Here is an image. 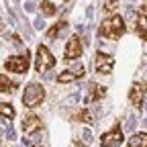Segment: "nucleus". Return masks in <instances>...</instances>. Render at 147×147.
<instances>
[{
	"label": "nucleus",
	"mask_w": 147,
	"mask_h": 147,
	"mask_svg": "<svg viewBox=\"0 0 147 147\" xmlns=\"http://www.w3.org/2000/svg\"><path fill=\"white\" fill-rule=\"evenodd\" d=\"M125 31H127L125 21L119 14H113L110 18H106V21L98 27V35L102 37V39H113V41L121 39V37L125 35Z\"/></svg>",
	"instance_id": "1"
},
{
	"label": "nucleus",
	"mask_w": 147,
	"mask_h": 147,
	"mask_svg": "<svg viewBox=\"0 0 147 147\" xmlns=\"http://www.w3.org/2000/svg\"><path fill=\"white\" fill-rule=\"evenodd\" d=\"M43 100H45V88L41 84H37V82H31L25 88V92H23V104L27 108H35V106H39Z\"/></svg>",
	"instance_id": "2"
},
{
	"label": "nucleus",
	"mask_w": 147,
	"mask_h": 147,
	"mask_svg": "<svg viewBox=\"0 0 147 147\" xmlns=\"http://www.w3.org/2000/svg\"><path fill=\"white\" fill-rule=\"evenodd\" d=\"M31 65V53L25 51V55H12V57H8L4 61V67L12 74H27Z\"/></svg>",
	"instance_id": "3"
},
{
	"label": "nucleus",
	"mask_w": 147,
	"mask_h": 147,
	"mask_svg": "<svg viewBox=\"0 0 147 147\" xmlns=\"http://www.w3.org/2000/svg\"><path fill=\"white\" fill-rule=\"evenodd\" d=\"M55 65V57H53V53L45 47V45H39L37 47V57H35V69L43 74L47 69H51Z\"/></svg>",
	"instance_id": "4"
},
{
	"label": "nucleus",
	"mask_w": 147,
	"mask_h": 147,
	"mask_svg": "<svg viewBox=\"0 0 147 147\" xmlns=\"http://www.w3.org/2000/svg\"><path fill=\"white\" fill-rule=\"evenodd\" d=\"M94 67H96L98 74L106 76V74H110L113 67H115V57H113V55H108V53H104V51H98L96 57H94Z\"/></svg>",
	"instance_id": "5"
},
{
	"label": "nucleus",
	"mask_w": 147,
	"mask_h": 147,
	"mask_svg": "<svg viewBox=\"0 0 147 147\" xmlns=\"http://www.w3.org/2000/svg\"><path fill=\"white\" fill-rule=\"evenodd\" d=\"M82 51H84V47H82V41H80V37H69L67 39V45H65V49H63V59H67V61H74V59H78L80 55H82Z\"/></svg>",
	"instance_id": "6"
},
{
	"label": "nucleus",
	"mask_w": 147,
	"mask_h": 147,
	"mask_svg": "<svg viewBox=\"0 0 147 147\" xmlns=\"http://www.w3.org/2000/svg\"><path fill=\"white\" fill-rule=\"evenodd\" d=\"M147 94V82L141 80V82H135L131 86V90H129V100L133 102V106H143V98Z\"/></svg>",
	"instance_id": "7"
},
{
	"label": "nucleus",
	"mask_w": 147,
	"mask_h": 147,
	"mask_svg": "<svg viewBox=\"0 0 147 147\" xmlns=\"http://www.w3.org/2000/svg\"><path fill=\"white\" fill-rule=\"evenodd\" d=\"M123 143V131H121V127H113L110 131H106L102 137H100V145L102 147H119Z\"/></svg>",
	"instance_id": "8"
},
{
	"label": "nucleus",
	"mask_w": 147,
	"mask_h": 147,
	"mask_svg": "<svg viewBox=\"0 0 147 147\" xmlns=\"http://www.w3.org/2000/svg\"><path fill=\"white\" fill-rule=\"evenodd\" d=\"M84 74H86L84 65H76V67H69V69L61 71L59 76H57V82H59V84H67V82H74V80L84 78Z\"/></svg>",
	"instance_id": "9"
},
{
	"label": "nucleus",
	"mask_w": 147,
	"mask_h": 147,
	"mask_svg": "<svg viewBox=\"0 0 147 147\" xmlns=\"http://www.w3.org/2000/svg\"><path fill=\"white\" fill-rule=\"evenodd\" d=\"M41 129H43V123H41V119L37 117V115H29L23 121V133L25 135H33L37 131H41Z\"/></svg>",
	"instance_id": "10"
},
{
	"label": "nucleus",
	"mask_w": 147,
	"mask_h": 147,
	"mask_svg": "<svg viewBox=\"0 0 147 147\" xmlns=\"http://www.w3.org/2000/svg\"><path fill=\"white\" fill-rule=\"evenodd\" d=\"M104 96H106V86H100V84H90L88 86L86 102H96V100H102Z\"/></svg>",
	"instance_id": "11"
},
{
	"label": "nucleus",
	"mask_w": 147,
	"mask_h": 147,
	"mask_svg": "<svg viewBox=\"0 0 147 147\" xmlns=\"http://www.w3.org/2000/svg\"><path fill=\"white\" fill-rule=\"evenodd\" d=\"M127 147H147V133H135L129 139Z\"/></svg>",
	"instance_id": "12"
},
{
	"label": "nucleus",
	"mask_w": 147,
	"mask_h": 147,
	"mask_svg": "<svg viewBox=\"0 0 147 147\" xmlns=\"http://www.w3.org/2000/svg\"><path fill=\"white\" fill-rule=\"evenodd\" d=\"M16 90V82H12L8 76H4V74H0V92H14Z\"/></svg>",
	"instance_id": "13"
},
{
	"label": "nucleus",
	"mask_w": 147,
	"mask_h": 147,
	"mask_svg": "<svg viewBox=\"0 0 147 147\" xmlns=\"http://www.w3.org/2000/svg\"><path fill=\"white\" fill-rule=\"evenodd\" d=\"M135 31H137V35H139V39L147 41V18H145V16H139V18H137Z\"/></svg>",
	"instance_id": "14"
},
{
	"label": "nucleus",
	"mask_w": 147,
	"mask_h": 147,
	"mask_svg": "<svg viewBox=\"0 0 147 147\" xmlns=\"http://www.w3.org/2000/svg\"><path fill=\"white\" fill-rule=\"evenodd\" d=\"M14 108H12V104H8V102H0V117H4V119H14Z\"/></svg>",
	"instance_id": "15"
},
{
	"label": "nucleus",
	"mask_w": 147,
	"mask_h": 147,
	"mask_svg": "<svg viewBox=\"0 0 147 147\" xmlns=\"http://www.w3.org/2000/svg\"><path fill=\"white\" fill-rule=\"evenodd\" d=\"M65 27H67V23H65V21H59L57 25H53V27H51V29L47 31V37H49V39H53V37H57V35H59V33H61V31H63Z\"/></svg>",
	"instance_id": "16"
},
{
	"label": "nucleus",
	"mask_w": 147,
	"mask_h": 147,
	"mask_svg": "<svg viewBox=\"0 0 147 147\" xmlns=\"http://www.w3.org/2000/svg\"><path fill=\"white\" fill-rule=\"evenodd\" d=\"M74 119H76L78 123H92V113H90L88 108H82V110H80V113L74 117Z\"/></svg>",
	"instance_id": "17"
},
{
	"label": "nucleus",
	"mask_w": 147,
	"mask_h": 147,
	"mask_svg": "<svg viewBox=\"0 0 147 147\" xmlns=\"http://www.w3.org/2000/svg\"><path fill=\"white\" fill-rule=\"evenodd\" d=\"M55 12H57V8H55L51 2H47V0H43V2H41V14H45V16H53Z\"/></svg>",
	"instance_id": "18"
},
{
	"label": "nucleus",
	"mask_w": 147,
	"mask_h": 147,
	"mask_svg": "<svg viewBox=\"0 0 147 147\" xmlns=\"http://www.w3.org/2000/svg\"><path fill=\"white\" fill-rule=\"evenodd\" d=\"M119 6V0H108V2H104V12H115Z\"/></svg>",
	"instance_id": "19"
},
{
	"label": "nucleus",
	"mask_w": 147,
	"mask_h": 147,
	"mask_svg": "<svg viewBox=\"0 0 147 147\" xmlns=\"http://www.w3.org/2000/svg\"><path fill=\"white\" fill-rule=\"evenodd\" d=\"M139 16H145L147 18V4H141L139 6Z\"/></svg>",
	"instance_id": "20"
},
{
	"label": "nucleus",
	"mask_w": 147,
	"mask_h": 147,
	"mask_svg": "<svg viewBox=\"0 0 147 147\" xmlns=\"http://www.w3.org/2000/svg\"><path fill=\"white\" fill-rule=\"evenodd\" d=\"M0 31H2V23H0Z\"/></svg>",
	"instance_id": "21"
},
{
	"label": "nucleus",
	"mask_w": 147,
	"mask_h": 147,
	"mask_svg": "<svg viewBox=\"0 0 147 147\" xmlns=\"http://www.w3.org/2000/svg\"><path fill=\"white\" fill-rule=\"evenodd\" d=\"M35 147H41V145H35Z\"/></svg>",
	"instance_id": "22"
}]
</instances>
